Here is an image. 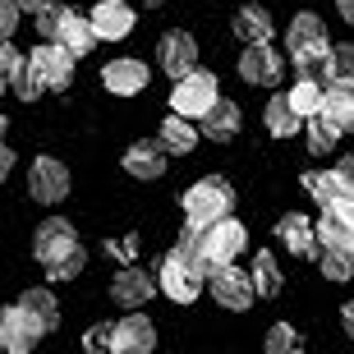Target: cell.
Listing matches in <instances>:
<instances>
[{
  "instance_id": "obj_1",
  "label": "cell",
  "mask_w": 354,
  "mask_h": 354,
  "mask_svg": "<svg viewBox=\"0 0 354 354\" xmlns=\"http://www.w3.org/2000/svg\"><path fill=\"white\" fill-rule=\"evenodd\" d=\"M161 295L175 304H194L203 290H207V263H203V253L198 244H175L166 253V263H161Z\"/></svg>"
},
{
  "instance_id": "obj_2",
  "label": "cell",
  "mask_w": 354,
  "mask_h": 354,
  "mask_svg": "<svg viewBox=\"0 0 354 354\" xmlns=\"http://www.w3.org/2000/svg\"><path fill=\"white\" fill-rule=\"evenodd\" d=\"M180 207H184V221L212 225L216 216H230V207H235V189H230L221 175H203V180H194L189 189H184Z\"/></svg>"
},
{
  "instance_id": "obj_3",
  "label": "cell",
  "mask_w": 354,
  "mask_h": 354,
  "mask_svg": "<svg viewBox=\"0 0 354 354\" xmlns=\"http://www.w3.org/2000/svg\"><path fill=\"white\" fill-rule=\"evenodd\" d=\"M244 249H249V230H244L235 216H216L212 225L198 230V253H203V263H207V267L235 263Z\"/></svg>"
},
{
  "instance_id": "obj_4",
  "label": "cell",
  "mask_w": 354,
  "mask_h": 354,
  "mask_svg": "<svg viewBox=\"0 0 354 354\" xmlns=\"http://www.w3.org/2000/svg\"><path fill=\"white\" fill-rule=\"evenodd\" d=\"M216 97H221V88H216V74H207V69H189V74H180L175 79V92H171V111L175 115H189V120H203L216 106Z\"/></svg>"
},
{
  "instance_id": "obj_5",
  "label": "cell",
  "mask_w": 354,
  "mask_h": 354,
  "mask_svg": "<svg viewBox=\"0 0 354 354\" xmlns=\"http://www.w3.org/2000/svg\"><path fill=\"white\" fill-rule=\"evenodd\" d=\"M207 290L212 299L221 304V308H230V313H244L253 299H258V290H253V276L239 272L235 263H216L207 267Z\"/></svg>"
},
{
  "instance_id": "obj_6",
  "label": "cell",
  "mask_w": 354,
  "mask_h": 354,
  "mask_svg": "<svg viewBox=\"0 0 354 354\" xmlns=\"http://www.w3.org/2000/svg\"><path fill=\"white\" fill-rule=\"evenodd\" d=\"M286 55L276 51L272 41H249L244 55H239V79L244 83H258V88H276L281 74H286Z\"/></svg>"
},
{
  "instance_id": "obj_7",
  "label": "cell",
  "mask_w": 354,
  "mask_h": 354,
  "mask_svg": "<svg viewBox=\"0 0 354 354\" xmlns=\"http://www.w3.org/2000/svg\"><path fill=\"white\" fill-rule=\"evenodd\" d=\"M46 336V327H41L37 317L28 313L24 304H14V308H0V350L10 354H28L32 345Z\"/></svg>"
},
{
  "instance_id": "obj_8",
  "label": "cell",
  "mask_w": 354,
  "mask_h": 354,
  "mask_svg": "<svg viewBox=\"0 0 354 354\" xmlns=\"http://www.w3.org/2000/svg\"><path fill=\"white\" fill-rule=\"evenodd\" d=\"M28 194L37 198L41 207L65 203V198H69V171H65V161H55V157H37V161H32V171H28Z\"/></svg>"
},
{
  "instance_id": "obj_9",
  "label": "cell",
  "mask_w": 354,
  "mask_h": 354,
  "mask_svg": "<svg viewBox=\"0 0 354 354\" xmlns=\"http://www.w3.org/2000/svg\"><path fill=\"white\" fill-rule=\"evenodd\" d=\"M157 350V327L152 317H143L138 308H129V317H120L111 331V354H152Z\"/></svg>"
},
{
  "instance_id": "obj_10",
  "label": "cell",
  "mask_w": 354,
  "mask_h": 354,
  "mask_svg": "<svg viewBox=\"0 0 354 354\" xmlns=\"http://www.w3.org/2000/svg\"><path fill=\"white\" fill-rule=\"evenodd\" d=\"M69 249H79V235H74V225H69L65 216H46V221L32 230V258H37L41 267L55 263V258H65Z\"/></svg>"
},
{
  "instance_id": "obj_11",
  "label": "cell",
  "mask_w": 354,
  "mask_h": 354,
  "mask_svg": "<svg viewBox=\"0 0 354 354\" xmlns=\"http://www.w3.org/2000/svg\"><path fill=\"white\" fill-rule=\"evenodd\" d=\"M147 79H152V69H147L138 55H115V60L102 69V88L111 92V97H138V92L147 88Z\"/></svg>"
},
{
  "instance_id": "obj_12",
  "label": "cell",
  "mask_w": 354,
  "mask_h": 354,
  "mask_svg": "<svg viewBox=\"0 0 354 354\" xmlns=\"http://www.w3.org/2000/svg\"><path fill=\"white\" fill-rule=\"evenodd\" d=\"M317 235H322V249H354V198H336L322 207Z\"/></svg>"
},
{
  "instance_id": "obj_13",
  "label": "cell",
  "mask_w": 354,
  "mask_h": 354,
  "mask_svg": "<svg viewBox=\"0 0 354 354\" xmlns=\"http://www.w3.org/2000/svg\"><path fill=\"white\" fill-rule=\"evenodd\" d=\"M28 60L37 65V74H41L46 88H69V79H74V60H79V55L69 51V46H60V41H41Z\"/></svg>"
},
{
  "instance_id": "obj_14",
  "label": "cell",
  "mask_w": 354,
  "mask_h": 354,
  "mask_svg": "<svg viewBox=\"0 0 354 354\" xmlns=\"http://www.w3.org/2000/svg\"><path fill=\"white\" fill-rule=\"evenodd\" d=\"M92 28L102 41H124L133 32V5L129 0H97L92 5Z\"/></svg>"
},
{
  "instance_id": "obj_15",
  "label": "cell",
  "mask_w": 354,
  "mask_h": 354,
  "mask_svg": "<svg viewBox=\"0 0 354 354\" xmlns=\"http://www.w3.org/2000/svg\"><path fill=\"white\" fill-rule=\"evenodd\" d=\"M157 65L166 69L171 79L189 74V69L198 65V41L189 37V32H166V37L157 41Z\"/></svg>"
},
{
  "instance_id": "obj_16",
  "label": "cell",
  "mask_w": 354,
  "mask_h": 354,
  "mask_svg": "<svg viewBox=\"0 0 354 354\" xmlns=\"http://www.w3.org/2000/svg\"><path fill=\"white\" fill-rule=\"evenodd\" d=\"M152 290H157V281H152L143 267H124V272L111 281V299H115L120 308H143V304L152 299Z\"/></svg>"
},
{
  "instance_id": "obj_17",
  "label": "cell",
  "mask_w": 354,
  "mask_h": 354,
  "mask_svg": "<svg viewBox=\"0 0 354 354\" xmlns=\"http://www.w3.org/2000/svg\"><path fill=\"white\" fill-rule=\"evenodd\" d=\"M317 46H331L322 19H317V14H308V10L295 14V19H290V28H286V51L295 55V51H317Z\"/></svg>"
},
{
  "instance_id": "obj_18",
  "label": "cell",
  "mask_w": 354,
  "mask_h": 354,
  "mask_svg": "<svg viewBox=\"0 0 354 354\" xmlns=\"http://www.w3.org/2000/svg\"><path fill=\"white\" fill-rule=\"evenodd\" d=\"M55 41H60V46H69L74 55H88L92 46H97V28H92V14H74V10H65V19H60V28H55Z\"/></svg>"
},
{
  "instance_id": "obj_19",
  "label": "cell",
  "mask_w": 354,
  "mask_h": 354,
  "mask_svg": "<svg viewBox=\"0 0 354 354\" xmlns=\"http://www.w3.org/2000/svg\"><path fill=\"white\" fill-rule=\"evenodd\" d=\"M276 235H281V244H286L290 253L308 258V253H313V239H317V225L308 221L304 212H290V216H281V221H276Z\"/></svg>"
},
{
  "instance_id": "obj_20",
  "label": "cell",
  "mask_w": 354,
  "mask_h": 354,
  "mask_svg": "<svg viewBox=\"0 0 354 354\" xmlns=\"http://www.w3.org/2000/svg\"><path fill=\"white\" fill-rule=\"evenodd\" d=\"M198 138H203V129H194V124H189V115H166L161 120V138L157 143L166 147V152H175V157H189V152H194L198 147Z\"/></svg>"
},
{
  "instance_id": "obj_21",
  "label": "cell",
  "mask_w": 354,
  "mask_h": 354,
  "mask_svg": "<svg viewBox=\"0 0 354 354\" xmlns=\"http://www.w3.org/2000/svg\"><path fill=\"white\" fill-rule=\"evenodd\" d=\"M235 133H239V106L225 102V97H216V106L203 115V138H212V143H230Z\"/></svg>"
},
{
  "instance_id": "obj_22",
  "label": "cell",
  "mask_w": 354,
  "mask_h": 354,
  "mask_svg": "<svg viewBox=\"0 0 354 354\" xmlns=\"http://www.w3.org/2000/svg\"><path fill=\"white\" fill-rule=\"evenodd\" d=\"M124 171H129L133 180H157V175L166 171V147L161 143H133L129 152H124Z\"/></svg>"
},
{
  "instance_id": "obj_23",
  "label": "cell",
  "mask_w": 354,
  "mask_h": 354,
  "mask_svg": "<svg viewBox=\"0 0 354 354\" xmlns=\"http://www.w3.org/2000/svg\"><path fill=\"white\" fill-rule=\"evenodd\" d=\"M263 124H267V133H272V138H290V133H299V129H304V115L295 111V106H290L286 92H281V97H272V102H267Z\"/></svg>"
},
{
  "instance_id": "obj_24",
  "label": "cell",
  "mask_w": 354,
  "mask_h": 354,
  "mask_svg": "<svg viewBox=\"0 0 354 354\" xmlns=\"http://www.w3.org/2000/svg\"><path fill=\"white\" fill-rule=\"evenodd\" d=\"M322 111H327L336 124H341L345 133L354 129V79H331L327 83V102H322Z\"/></svg>"
},
{
  "instance_id": "obj_25",
  "label": "cell",
  "mask_w": 354,
  "mask_h": 354,
  "mask_svg": "<svg viewBox=\"0 0 354 354\" xmlns=\"http://www.w3.org/2000/svg\"><path fill=\"white\" fill-rule=\"evenodd\" d=\"M276 24H272V14L263 10V5H244V10L235 14V37L249 46V41H272Z\"/></svg>"
},
{
  "instance_id": "obj_26",
  "label": "cell",
  "mask_w": 354,
  "mask_h": 354,
  "mask_svg": "<svg viewBox=\"0 0 354 354\" xmlns=\"http://www.w3.org/2000/svg\"><path fill=\"white\" fill-rule=\"evenodd\" d=\"M304 133H308V147H313V152H331V147L341 143V133H345V129L327 115V111H317V115L304 120Z\"/></svg>"
},
{
  "instance_id": "obj_27",
  "label": "cell",
  "mask_w": 354,
  "mask_h": 354,
  "mask_svg": "<svg viewBox=\"0 0 354 354\" xmlns=\"http://www.w3.org/2000/svg\"><path fill=\"white\" fill-rule=\"evenodd\" d=\"M286 97H290V106L308 120V115H317V111H322V102H327V83H322V79H299L295 88L286 92Z\"/></svg>"
},
{
  "instance_id": "obj_28",
  "label": "cell",
  "mask_w": 354,
  "mask_h": 354,
  "mask_svg": "<svg viewBox=\"0 0 354 354\" xmlns=\"http://www.w3.org/2000/svg\"><path fill=\"white\" fill-rule=\"evenodd\" d=\"M19 304H24V308H28L32 317H37V322H41L46 331H51L55 322H60V304H55V295H51L46 286H37V290H24V295H19Z\"/></svg>"
},
{
  "instance_id": "obj_29",
  "label": "cell",
  "mask_w": 354,
  "mask_h": 354,
  "mask_svg": "<svg viewBox=\"0 0 354 354\" xmlns=\"http://www.w3.org/2000/svg\"><path fill=\"white\" fill-rule=\"evenodd\" d=\"M253 290L263 295V299H272V295H281V267H276V253H258L253 258Z\"/></svg>"
},
{
  "instance_id": "obj_30",
  "label": "cell",
  "mask_w": 354,
  "mask_h": 354,
  "mask_svg": "<svg viewBox=\"0 0 354 354\" xmlns=\"http://www.w3.org/2000/svg\"><path fill=\"white\" fill-rule=\"evenodd\" d=\"M10 92H14V97H24V102H37L41 92H46V83H41L37 65H32L28 55H24V65H19V69L10 74Z\"/></svg>"
},
{
  "instance_id": "obj_31",
  "label": "cell",
  "mask_w": 354,
  "mask_h": 354,
  "mask_svg": "<svg viewBox=\"0 0 354 354\" xmlns=\"http://www.w3.org/2000/svg\"><path fill=\"white\" fill-rule=\"evenodd\" d=\"M290 65L299 69V79H322L331 74V46H317V51H295Z\"/></svg>"
},
{
  "instance_id": "obj_32",
  "label": "cell",
  "mask_w": 354,
  "mask_h": 354,
  "mask_svg": "<svg viewBox=\"0 0 354 354\" xmlns=\"http://www.w3.org/2000/svg\"><path fill=\"white\" fill-rule=\"evenodd\" d=\"M83 267H88V253H83V244H79V249H69L65 258L46 263V281H79Z\"/></svg>"
},
{
  "instance_id": "obj_33",
  "label": "cell",
  "mask_w": 354,
  "mask_h": 354,
  "mask_svg": "<svg viewBox=\"0 0 354 354\" xmlns=\"http://www.w3.org/2000/svg\"><path fill=\"white\" fill-rule=\"evenodd\" d=\"M304 189L317 198V207H327V203H336V198H345L341 180H336V171H322V175H304Z\"/></svg>"
},
{
  "instance_id": "obj_34",
  "label": "cell",
  "mask_w": 354,
  "mask_h": 354,
  "mask_svg": "<svg viewBox=\"0 0 354 354\" xmlns=\"http://www.w3.org/2000/svg\"><path fill=\"white\" fill-rule=\"evenodd\" d=\"M322 276L327 281H350L354 276V249H322Z\"/></svg>"
},
{
  "instance_id": "obj_35",
  "label": "cell",
  "mask_w": 354,
  "mask_h": 354,
  "mask_svg": "<svg viewBox=\"0 0 354 354\" xmlns=\"http://www.w3.org/2000/svg\"><path fill=\"white\" fill-rule=\"evenodd\" d=\"M286 350H299V336H295V327L276 322V327L267 331V354H286Z\"/></svg>"
},
{
  "instance_id": "obj_36",
  "label": "cell",
  "mask_w": 354,
  "mask_h": 354,
  "mask_svg": "<svg viewBox=\"0 0 354 354\" xmlns=\"http://www.w3.org/2000/svg\"><path fill=\"white\" fill-rule=\"evenodd\" d=\"M331 79H354V46H331Z\"/></svg>"
},
{
  "instance_id": "obj_37",
  "label": "cell",
  "mask_w": 354,
  "mask_h": 354,
  "mask_svg": "<svg viewBox=\"0 0 354 354\" xmlns=\"http://www.w3.org/2000/svg\"><path fill=\"white\" fill-rule=\"evenodd\" d=\"M37 19V32H41V41H55V28H60V19H65V10L60 5H46L41 14H32Z\"/></svg>"
},
{
  "instance_id": "obj_38",
  "label": "cell",
  "mask_w": 354,
  "mask_h": 354,
  "mask_svg": "<svg viewBox=\"0 0 354 354\" xmlns=\"http://www.w3.org/2000/svg\"><path fill=\"white\" fill-rule=\"evenodd\" d=\"M19 0H0V41H10L14 37V28H19Z\"/></svg>"
},
{
  "instance_id": "obj_39",
  "label": "cell",
  "mask_w": 354,
  "mask_h": 354,
  "mask_svg": "<svg viewBox=\"0 0 354 354\" xmlns=\"http://www.w3.org/2000/svg\"><path fill=\"white\" fill-rule=\"evenodd\" d=\"M111 331H115V327H102V322H97V327H88V331H83V345H88L92 354L111 350Z\"/></svg>"
},
{
  "instance_id": "obj_40",
  "label": "cell",
  "mask_w": 354,
  "mask_h": 354,
  "mask_svg": "<svg viewBox=\"0 0 354 354\" xmlns=\"http://www.w3.org/2000/svg\"><path fill=\"white\" fill-rule=\"evenodd\" d=\"M336 180H341L345 198H354V157H341V161H336Z\"/></svg>"
},
{
  "instance_id": "obj_41",
  "label": "cell",
  "mask_w": 354,
  "mask_h": 354,
  "mask_svg": "<svg viewBox=\"0 0 354 354\" xmlns=\"http://www.w3.org/2000/svg\"><path fill=\"white\" fill-rule=\"evenodd\" d=\"M19 65H24V55L14 51L10 41H0V74H5V79H10V74H14V69H19Z\"/></svg>"
},
{
  "instance_id": "obj_42",
  "label": "cell",
  "mask_w": 354,
  "mask_h": 354,
  "mask_svg": "<svg viewBox=\"0 0 354 354\" xmlns=\"http://www.w3.org/2000/svg\"><path fill=\"white\" fill-rule=\"evenodd\" d=\"M10 171H14V152H10L5 143H0V184L10 180Z\"/></svg>"
},
{
  "instance_id": "obj_43",
  "label": "cell",
  "mask_w": 354,
  "mask_h": 354,
  "mask_svg": "<svg viewBox=\"0 0 354 354\" xmlns=\"http://www.w3.org/2000/svg\"><path fill=\"white\" fill-rule=\"evenodd\" d=\"M46 5H55V0H19V10H24V14H41Z\"/></svg>"
},
{
  "instance_id": "obj_44",
  "label": "cell",
  "mask_w": 354,
  "mask_h": 354,
  "mask_svg": "<svg viewBox=\"0 0 354 354\" xmlns=\"http://www.w3.org/2000/svg\"><path fill=\"white\" fill-rule=\"evenodd\" d=\"M336 14H341L345 24H354V0H336Z\"/></svg>"
},
{
  "instance_id": "obj_45",
  "label": "cell",
  "mask_w": 354,
  "mask_h": 354,
  "mask_svg": "<svg viewBox=\"0 0 354 354\" xmlns=\"http://www.w3.org/2000/svg\"><path fill=\"white\" fill-rule=\"evenodd\" d=\"M341 317H345V336H354V304H345Z\"/></svg>"
},
{
  "instance_id": "obj_46",
  "label": "cell",
  "mask_w": 354,
  "mask_h": 354,
  "mask_svg": "<svg viewBox=\"0 0 354 354\" xmlns=\"http://www.w3.org/2000/svg\"><path fill=\"white\" fill-rule=\"evenodd\" d=\"M5 88H10V79H5V74H0V92H5Z\"/></svg>"
},
{
  "instance_id": "obj_47",
  "label": "cell",
  "mask_w": 354,
  "mask_h": 354,
  "mask_svg": "<svg viewBox=\"0 0 354 354\" xmlns=\"http://www.w3.org/2000/svg\"><path fill=\"white\" fill-rule=\"evenodd\" d=\"M0 133H5V115H0Z\"/></svg>"
}]
</instances>
